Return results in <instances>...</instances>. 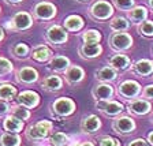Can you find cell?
I'll list each match as a JSON object with an SVG mask.
<instances>
[{
  "instance_id": "1",
  "label": "cell",
  "mask_w": 153,
  "mask_h": 146,
  "mask_svg": "<svg viewBox=\"0 0 153 146\" xmlns=\"http://www.w3.org/2000/svg\"><path fill=\"white\" fill-rule=\"evenodd\" d=\"M53 128V124L49 120H40L33 126H29L26 130V138L30 141H41L49 135Z\"/></svg>"
},
{
  "instance_id": "2",
  "label": "cell",
  "mask_w": 153,
  "mask_h": 146,
  "mask_svg": "<svg viewBox=\"0 0 153 146\" xmlns=\"http://www.w3.org/2000/svg\"><path fill=\"white\" fill-rule=\"evenodd\" d=\"M75 111V102L68 97H60L52 102V112L57 116H70Z\"/></svg>"
},
{
  "instance_id": "3",
  "label": "cell",
  "mask_w": 153,
  "mask_h": 146,
  "mask_svg": "<svg viewBox=\"0 0 153 146\" xmlns=\"http://www.w3.org/2000/svg\"><path fill=\"white\" fill-rule=\"evenodd\" d=\"M109 44L116 51H126L133 45V38L130 34L123 32H116L111 36L109 38Z\"/></svg>"
},
{
  "instance_id": "4",
  "label": "cell",
  "mask_w": 153,
  "mask_h": 146,
  "mask_svg": "<svg viewBox=\"0 0 153 146\" xmlns=\"http://www.w3.org/2000/svg\"><path fill=\"white\" fill-rule=\"evenodd\" d=\"M11 23H8V27L14 32H18V30H26V29L32 27L33 25V19L32 15L27 13H18L14 15L13 21H10Z\"/></svg>"
},
{
  "instance_id": "5",
  "label": "cell",
  "mask_w": 153,
  "mask_h": 146,
  "mask_svg": "<svg viewBox=\"0 0 153 146\" xmlns=\"http://www.w3.org/2000/svg\"><path fill=\"white\" fill-rule=\"evenodd\" d=\"M16 102L21 107H25L27 109L36 108L38 104H40V96L36 92H32V90H25V92L16 94Z\"/></svg>"
},
{
  "instance_id": "6",
  "label": "cell",
  "mask_w": 153,
  "mask_h": 146,
  "mask_svg": "<svg viewBox=\"0 0 153 146\" xmlns=\"http://www.w3.org/2000/svg\"><path fill=\"white\" fill-rule=\"evenodd\" d=\"M96 108L100 109L107 116H116L123 111V105L118 101H112V100H100L96 102Z\"/></svg>"
},
{
  "instance_id": "7",
  "label": "cell",
  "mask_w": 153,
  "mask_h": 146,
  "mask_svg": "<svg viewBox=\"0 0 153 146\" xmlns=\"http://www.w3.org/2000/svg\"><path fill=\"white\" fill-rule=\"evenodd\" d=\"M45 37H47V40L49 42H52V44H64V42L67 41V38H68V36H67V32L66 29H63L62 26H57V25H53L51 26V27L47 30V33H45Z\"/></svg>"
},
{
  "instance_id": "8",
  "label": "cell",
  "mask_w": 153,
  "mask_h": 146,
  "mask_svg": "<svg viewBox=\"0 0 153 146\" xmlns=\"http://www.w3.org/2000/svg\"><path fill=\"white\" fill-rule=\"evenodd\" d=\"M16 81L22 85H32L38 81V73L33 67H22L16 71Z\"/></svg>"
},
{
  "instance_id": "9",
  "label": "cell",
  "mask_w": 153,
  "mask_h": 146,
  "mask_svg": "<svg viewBox=\"0 0 153 146\" xmlns=\"http://www.w3.org/2000/svg\"><path fill=\"white\" fill-rule=\"evenodd\" d=\"M112 13H114V8L108 1H97L90 8V14L96 19H107L112 15Z\"/></svg>"
},
{
  "instance_id": "10",
  "label": "cell",
  "mask_w": 153,
  "mask_h": 146,
  "mask_svg": "<svg viewBox=\"0 0 153 146\" xmlns=\"http://www.w3.org/2000/svg\"><path fill=\"white\" fill-rule=\"evenodd\" d=\"M34 15L40 19H52L56 15V7L53 4L48 3V1H41L34 7Z\"/></svg>"
},
{
  "instance_id": "11",
  "label": "cell",
  "mask_w": 153,
  "mask_h": 146,
  "mask_svg": "<svg viewBox=\"0 0 153 146\" xmlns=\"http://www.w3.org/2000/svg\"><path fill=\"white\" fill-rule=\"evenodd\" d=\"M112 127H114V130L116 133L128 134V133H133V130L135 128V123L128 116H122V118L115 119L114 123H112Z\"/></svg>"
},
{
  "instance_id": "12",
  "label": "cell",
  "mask_w": 153,
  "mask_h": 146,
  "mask_svg": "<svg viewBox=\"0 0 153 146\" xmlns=\"http://www.w3.org/2000/svg\"><path fill=\"white\" fill-rule=\"evenodd\" d=\"M141 90V86L138 82L135 81H124L122 85H119V94H122L123 97L126 99H134V97H137L138 93Z\"/></svg>"
},
{
  "instance_id": "13",
  "label": "cell",
  "mask_w": 153,
  "mask_h": 146,
  "mask_svg": "<svg viewBox=\"0 0 153 146\" xmlns=\"http://www.w3.org/2000/svg\"><path fill=\"white\" fill-rule=\"evenodd\" d=\"M101 127V122H100L99 116L96 115H89V116H85L81 122V130L86 134H93Z\"/></svg>"
},
{
  "instance_id": "14",
  "label": "cell",
  "mask_w": 153,
  "mask_h": 146,
  "mask_svg": "<svg viewBox=\"0 0 153 146\" xmlns=\"http://www.w3.org/2000/svg\"><path fill=\"white\" fill-rule=\"evenodd\" d=\"M92 94L97 101L100 100H109L114 96V87L108 83H99L92 90Z\"/></svg>"
},
{
  "instance_id": "15",
  "label": "cell",
  "mask_w": 153,
  "mask_h": 146,
  "mask_svg": "<svg viewBox=\"0 0 153 146\" xmlns=\"http://www.w3.org/2000/svg\"><path fill=\"white\" fill-rule=\"evenodd\" d=\"M102 48L100 44H83L79 47V55L83 59H93L100 56Z\"/></svg>"
},
{
  "instance_id": "16",
  "label": "cell",
  "mask_w": 153,
  "mask_h": 146,
  "mask_svg": "<svg viewBox=\"0 0 153 146\" xmlns=\"http://www.w3.org/2000/svg\"><path fill=\"white\" fill-rule=\"evenodd\" d=\"M128 111L135 115H145L150 111V104L149 101L142 99L131 100V102L128 104Z\"/></svg>"
},
{
  "instance_id": "17",
  "label": "cell",
  "mask_w": 153,
  "mask_h": 146,
  "mask_svg": "<svg viewBox=\"0 0 153 146\" xmlns=\"http://www.w3.org/2000/svg\"><path fill=\"white\" fill-rule=\"evenodd\" d=\"M64 73H66L64 74V78H66V81L68 83H78V82H81V81L83 79V76H85V71H83L81 67L71 66V64Z\"/></svg>"
},
{
  "instance_id": "18",
  "label": "cell",
  "mask_w": 153,
  "mask_h": 146,
  "mask_svg": "<svg viewBox=\"0 0 153 146\" xmlns=\"http://www.w3.org/2000/svg\"><path fill=\"white\" fill-rule=\"evenodd\" d=\"M49 70L56 71V73H62V71H66L68 67H70V60L68 57L66 56H55L49 59V63H48Z\"/></svg>"
},
{
  "instance_id": "19",
  "label": "cell",
  "mask_w": 153,
  "mask_h": 146,
  "mask_svg": "<svg viewBox=\"0 0 153 146\" xmlns=\"http://www.w3.org/2000/svg\"><path fill=\"white\" fill-rule=\"evenodd\" d=\"M62 86H63V81L57 75H49L41 82V87L48 92H57L62 89Z\"/></svg>"
},
{
  "instance_id": "20",
  "label": "cell",
  "mask_w": 153,
  "mask_h": 146,
  "mask_svg": "<svg viewBox=\"0 0 153 146\" xmlns=\"http://www.w3.org/2000/svg\"><path fill=\"white\" fill-rule=\"evenodd\" d=\"M3 128L7 133H19L23 128V122L14 118L13 115H8L3 120Z\"/></svg>"
},
{
  "instance_id": "21",
  "label": "cell",
  "mask_w": 153,
  "mask_h": 146,
  "mask_svg": "<svg viewBox=\"0 0 153 146\" xmlns=\"http://www.w3.org/2000/svg\"><path fill=\"white\" fill-rule=\"evenodd\" d=\"M32 57L37 62H48L52 57V51L45 45H37L33 48L32 51Z\"/></svg>"
},
{
  "instance_id": "22",
  "label": "cell",
  "mask_w": 153,
  "mask_h": 146,
  "mask_svg": "<svg viewBox=\"0 0 153 146\" xmlns=\"http://www.w3.org/2000/svg\"><path fill=\"white\" fill-rule=\"evenodd\" d=\"M109 64L116 71H124L127 70L128 66H130V59L126 55H115V56L111 57Z\"/></svg>"
},
{
  "instance_id": "23",
  "label": "cell",
  "mask_w": 153,
  "mask_h": 146,
  "mask_svg": "<svg viewBox=\"0 0 153 146\" xmlns=\"http://www.w3.org/2000/svg\"><path fill=\"white\" fill-rule=\"evenodd\" d=\"M96 78L102 81V82H111V81H115L116 79V70L112 68L111 66L102 67V68L96 71Z\"/></svg>"
},
{
  "instance_id": "24",
  "label": "cell",
  "mask_w": 153,
  "mask_h": 146,
  "mask_svg": "<svg viewBox=\"0 0 153 146\" xmlns=\"http://www.w3.org/2000/svg\"><path fill=\"white\" fill-rule=\"evenodd\" d=\"M83 26V19L78 15H70L64 21V29L68 32H78Z\"/></svg>"
},
{
  "instance_id": "25",
  "label": "cell",
  "mask_w": 153,
  "mask_h": 146,
  "mask_svg": "<svg viewBox=\"0 0 153 146\" xmlns=\"http://www.w3.org/2000/svg\"><path fill=\"white\" fill-rule=\"evenodd\" d=\"M21 145V137L18 133H3L0 137V146H19Z\"/></svg>"
},
{
  "instance_id": "26",
  "label": "cell",
  "mask_w": 153,
  "mask_h": 146,
  "mask_svg": "<svg viewBox=\"0 0 153 146\" xmlns=\"http://www.w3.org/2000/svg\"><path fill=\"white\" fill-rule=\"evenodd\" d=\"M18 94L16 92V87L10 83H4V85H0V100H4V101H11L14 100Z\"/></svg>"
},
{
  "instance_id": "27",
  "label": "cell",
  "mask_w": 153,
  "mask_h": 146,
  "mask_svg": "<svg viewBox=\"0 0 153 146\" xmlns=\"http://www.w3.org/2000/svg\"><path fill=\"white\" fill-rule=\"evenodd\" d=\"M134 70L140 75H150L153 73V62L146 60V59L138 60L134 64Z\"/></svg>"
},
{
  "instance_id": "28",
  "label": "cell",
  "mask_w": 153,
  "mask_h": 146,
  "mask_svg": "<svg viewBox=\"0 0 153 146\" xmlns=\"http://www.w3.org/2000/svg\"><path fill=\"white\" fill-rule=\"evenodd\" d=\"M146 16H148V11L145 7H134V8H130V11H128V18L135 23L142 22Z\"/></svg>"
},
{
  "instance_id": "29",
  "label": "cell",
  "mask_w": 153,
  "mask_h": 146,
  "mask_svg": "<svg viewBox=\"0 0 153 146\" xmlns=\"http://www.w3.org/2000/svg\"><path fill=\"white\" fill-rule=\"evenodd\" d=\"M10 112H11V115H13L14 118L19 119V120H27L29 118H30V112H29L27 108H25V107H21V105H15V107H13V108H10Z\"/></svg>"
},
{
  "instance_id": "30",
  "label": "cell",
  "mask_w": 153,
  "mask_h": 146,
  "mask_svg": "<svg viewBox=\"0 0 153 146\" xmlns=\"http://www.w3.org/2000/svg\"><path fill=\"white\" fill-rule=\"evenodd\" d=\"M49 143L52 146H66L68 143V137L63 133H53L49 137Z\"/></svg>"
},
{
  "instance_id": "31",
  "label": "cell",
  "mask_w": 153,
  "mask_h": 146,
  "mask_svg": "<svg viewBox=\"0 0 153 146\" xmlns=\"http://www.w3.org/2000/svg\"><path fill=\"white\" fill-rule=\"evenodd\" d=\"M82 40L85 44H99L101 40V34L97 30H86L82 36Z\"/></svg>"
},
{
  "instance_id": "32",
  "label": "cell",
  "mask_w": 153,
  "mask_h": 146,
  "mask_svg": "<svg viewBox=\"0 0 153 146\" xmlns=\"http://www.w3.org/2000/svg\"><path fill=\"white\" fill-rule=\"evenodd\" d=\"M111 29L114 32H124V30L128 29V22L124 18H120V16L114 18L111 22Z\"/></svg>"
},
{
  "instance_id": "33",
  "label": "cell",
  "mask_w": 153,
  "mask_h": 146,
  "mask_svg": "<svg viewBox=\"0 0 153 146\" xmlns=\"http://www.w3.org/2000/svg\"><path fill=\"white\" fill-rule=\"evenodd\" d=\"M29 47L26 44H23V42H19V44H16V45H14L13 47V49H11V52H13V55L15 57H18V59H21V57H26L29 55Z\"/></svg>"
},
{
  "instance_id": "34",
  "label": "cell",
  "mask_w": 153,
  "mask_h": 146,
  "mask_svg": "<svg viewBox=\"0 0 153 146\" xmlns=\"http://www.w3.org/2000/svg\"><path fill=\"white\" fill-rule=\"evenodd\" d=\"M13 70H14L13 63L8 59H6V57H0V78L11 74Z\"/></svg>"
},
{
  "instance_id": "35",
  "label": "cell",
  "mask_w": 153,
  "mask_h": 146,
  "mask_svg": "<svg viewBox=\"0 0 153 146\" xmlns=\"http://www.w3.org/2000/svg\"><path fill=\"white\" fill-rule=\"evenodd\" d=\"M140 32L141 34L148 36V37H152L153 36V22L150 21H145L140 25Z\"/></svg>"
},
{
  "instance_id": "36",
  "label": "cell",
  "mask_w": 153,
  "mask_h": 146,
  "mask_svg": "<svg viewBox=\"0 0 153 146\" xmlns=\"http://www.w3.org/2000/svg\"><path fill=\"white\" fill-rule=\"evenodd\" d=\"M114 3L119 10H130L134 6V0H114Z\"/></svg>"
},
{
  "instance_id": "37",
  "label": "cell",
  "mask_w": 153,
  "mask_h": 146,
  "mask_svg": "<svg viewBox=\"0 0 153 146\" xmlns=\"http://www.w3.org/2000/svg\"><path fill=\"white\" fill-rule=\"evenodd\" d=\"M100 146H120V142L111 137H102L100 139Z\"/></svg>"
},
{
  "instance_id": "38",
  "label": "cell",
  "mask_w": 153,
  "mask_h": 146,
  "mask_svg": "<svg viewBox=\"0 0 153 146\" xmlns=\"http://www.w3.org/2000/svg\"><path fill=\"white\" fill-rule=\"evenodd\" d=\"M10 112V105L7 104V101L0 100V116H4Z\"/></svg>"
},
{
  "instance_id": "39",
  "label": "cell",
  "mask_w": 153,
  "mask_h": 146,
  "mask_svg": "<svg viewBox=\"0 0 153 146\" xmlns=\"http://www.w3.org/2000/svg\"><path fill=\"white\" fill-rule=\"evenodd\" d=\"M143 97L145 99L153 100V85H148L145 89H143Z\"/></svg>"
},
{
  "instance_id": "40",
  "label": "cell",
  "mask_w": 153,
  "mask_h": 146,
  "mask_svg": "<svg viewBox=\"0 0 153 146\" xmlns=\"http://www.w3.org/2000/svg\"><path fill=\"white\" fill-rule=\"evenodd\" d=\"M127 146H150L148 142H145L143 139H134L133 142H130Z\"/></svg>"
},
{
  "instance_id": "41",
  "label": "cell",
  "mask_w": 153,
  "mask_h": 146,
  "mask_svg": "<svg viewBox=\"0 0 153 146\" xmlns=\"http://www.w3.org/2000/svg\"><path fill=\"white\" fill-rule=\"evenodd\" d=\"M76 146H94L92 142H81V143H78Z\"/></svg>"
},
{
  "instance_id": "42",
  "label": "cell",
  "mask_w": 153,
  "mask_h": 146,
  "mask_svg": "<svg viewBox=\"0 0 153 146\" xmlns=\"http://www.w3.org/2000/svg\"><path fill=\"white\" fill-rule=\"evenodd\" d=\"M148 141H149L150 145H153V131L149 134V135H148Z\"/></svg>"
},
{
  "instance_id": "43",
  "label": "cell",
  "mask_w": 153,
  "mask_h": 146,
  "mask_svg": "<svg viewBox=\"0 0 153 146\" xmlns=\"http://www.w3.org/2000/svg\"><path fill=\"white\" fill-rule=\"evenodd\" d=\"M7 3H13V4H15V3H21L22 0H6Z\"/></svg>"
},
{
  "instance_id": "44",
  "label": "cell",
  "mask_w": 153,
  "mask_h": 146,
  "mask_svg": "<svg viewBox=\"0 0 153 146\" xmlns=\"http://www.w3.org/2000/svg\"><path fill=\"white\" fill-rule=\"evenodd\" d=\"M3 38H4V32H3V29L0 27V41H1Z\"/></svg>"
},
{
  "instance_id": "45",
  "label": "cell",
  "mask_w": 153,
  "mask_h": 146,
  "mask_svg": "<svg viewBox=\"0 0 153 146\" xmlns=\"http://www.w3.org/2000/svg\"><path fill=\"white\" fill-rule=\"evenodd\" d=\"M149 6L153 8V0H149Z\"/></svg>"
},
{
  "instance_id": "46",
  "label": "cell",
  "mask_w": 153,
  "mask_h": 146,
  "mask_svg": "<svg viewBox=\"0 0 153 146\" xmlns=\"http://www.w3.org/2000/svg\"><path fill=\"white\" fill-rule=\"evenodd\" d=\"M81 1H88V0H81Z\"/></svg>"
}]
</instances>
